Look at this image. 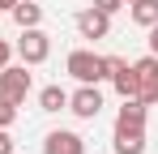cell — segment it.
<instances>
[{
	"label": "cell",
	"instance_id": "cell-7",
	"mask_svg": "<svg viewBox=\"0 0 158 154\" xmlns=\"http://www.w3.org/2000/svg\"><path fill=\"white\" fill-rule=\"evenodd\" d=\"M77 34L81 39H107L111 34V13H103V9H81L77 13Z\"/></svg>",
	"mask_w": 158,
	"mask_h": 154
},
{
	"label": "cell",
	"instance_id": "cell-9",
	"mask_svg": "<svg viewBox=\"0 0 158 154\" xmlns=\"http://www.w3.org/2000/svg\"><path fill=\"white\" fill-rule=\"evenodd\" d=\"M111 81H115V90H120V99H137V69H132L128 60L111 73Z\"/></svg>",
	"mask_w": 158,
	"mask_h": 154
},
{
	"label": "cell",
	"instance_id": "cell-8",
	"mask_svg": "<svg viewBox=\"0 0 158 154\" xmlns=\"http://www.w3.org/2000/svg\"><path fill=\"white\" fill-rule=\"evenodd\" d=\"M43 154H85V141L73 128H56V133L43 137Z\"/></svg>",
	"mask_w": 158,
	"mask_h": 154
},
{
	"label": "cell",
	"instance_id": "cell-11",
	"mask_svg": "<svg viewBox=\"0 0 158 154\" xmlns=\"http://www.w3.org/2000/svg\"><path fill=\"white\" fill-rule=\"evenodd\" d=\"M39 107H43V111H64V107H69V90L43 86V90H39Z\"/></svg>",
	"mask_w": 158,
	"mask_h": 154
},
{
	"label": "cell",
	"instance_id": "cell-14",
	"mask_svg": "<svg viewBox=\"0 0 158 154\" xmlns=\"http://www.w3.org/2000/svg\"><path fill=\"white\" fill-rule=\"evenodd\" d=\"M94 9H103V13H120L124 0H94Z\"/></svg>",
	"mask_w": 158,
	"mask_h": 154
},
{
	"label": "cell",
	"instance_id": "cell-12",
	"mask_svg": "<svg viewBox=\"0 0 158 154\" xmlns=\"http://www.w3.org/2000/svg\"><path fill=\"white\" fill-rule=\"evenodd\" d=\"M132 22L150 30V26L158 22V0H132Z\"/></svg>",
	"mask_w": 158,
	"mask_h": 154
},
{
	"label": "cell",
	"instance_id": "cell-3",
	"mask_svg": "<svg viewBox=\"0 0 158 154\" xmlns=\"http://www.w3.org/2000/svg\"><path fill=\"white\" fill-rule=\"evenodd\" d=\"M30 73H26V64H4L0 69V99H9V103H26L30 94Z\"/></svg>",
	"mask_w": 158,
	"mask_h": 154
},
{
	"label": "cell",
	"instance_id": "cell-18",
	"mask_svg": "<svg viewBox=\"0 0 158 154\" xmlns=\"http://www.w3.org/2000/svg\"><path fill=\"white\" fill-rule=\"evenodd\" d=\"M13 4H17V0H0V13H9V9H13Z\"/></svg>",
	"mask_w": 158,
	"mask_h": 154
},
{
	"label": "cell",
	"instance_id": "cell-15",
	"mask_svg": "<svg viewBox=\"0 0 158 154\" xmlns=\"http://www.w3.org/2000/svg\"><path fill=\"white\" fill-rule=\"evenodd\" d=\"M13 150H17V141L9 137V128H0V154H13Z\"/></svg>",
	"mask_w": 158,
	"mask_h": 154
},
{
	"label": "cell",
	"instance_id": "cell-19",
	"mask_svg": "<svg viewBox=\"0 0 158 154\" xmlns=\"http://www.w3.org/2000/svg\"><path fill=\"white\" fill-rule=\"evenodd\" d=\"M124 4H132V0H124Z\"/></svg>",
	"mask_w": 158,
	"mask_h": 154
},
{
	"label": "cell",
	"instance_id": "cell-16",
	"mask_svg": "<svg viewBox=\"0 0 158 154\" xmlns=\"http://www.w3.org/2000/svg\"><path fill=\"white\" fill-rule=\"evenodd\" d=\"M9 56H13V47H9V43H4V39H0V69H4V64H9Z\"/></svg>",
	"mask_w": 158,
	"mask_h": 154
},
{
	"label": "cell",
	"instance_id": "cell-1",
	"mask_svg": "<svg viewBox=\"0 0 158 154\" xmlns=\"http://www.w3.org/2000/svg\"><path fill=\"white\" fill-rule=\"evenodd\" d=\"M64 69H69V77H77L81 86H98V81H107V60L94 56V51H85V47L69 51Z\"/></svg>",
	"mask_w": 158,
	"mask_h": 154
},
{
	"label": "cell",
	"instance_id": "cell-13",
	"mask_svg": "<svg viewBox=\"0 0 158 154\" xmlns=\"http://www.w3.org/2000/svg\"><path fill=\"white\" fill-rule=\"evenodd\" d=\"M17 120V103H9V99H0V128H9Z\"/></svg>",
	"mask_w": 158,
	"mask_h": 154
},
{
	"label": "cell",
	"instance_id": "cell-2",
	"mask_svg": "<svg viewBox=\"0 0 158 154\" xmlns=\"http://www.w3.org/2000/svg\"><path fill=\"white\" fill-rule=\"evenodd\" d=\"M13 51L22 56V64H43V60L52 56V34H47L43 26H26Z\"/></svg>",
	"mask_w": 158,
	"mask_h": 154
},
{
	"label": "cell",
	"instance_id": "cell-4",
	"mask_svg": "<svg viewBox=\"0 0 158 154\" xmlns=\"http://www.w3.org/2000/svg\"><path fill=\"white\" fill-rule=\"evenodd\" d=\"M132 69H137V99L141 103H158V56L154 51L141 56Z\"/></svg>",
	"mask_w": 158,
	"mask_h": 154
},
{
	"label": "cell",
	"instance_id": "cell-6",
	"mask_svg": "<svg viewBox=\"0 0 158 154\" xmlns=\"http://www.w3.org/2000/svg\"><path fill=\"white\" fill-rule=\"evenodd\" d=\"M69 111H73L77 120H98V111H103L98 86H81L77 94H69Z\"/></svg>",
	"mask_w": 158,
	"mask_h": 154
},
{
	"label": "cell",
	"instance_id": "cell-17",
	"mask_svg": "<svg viewBox=\"0 0 158 154\" xmlns=\"http://www.w3.org/2000/svg\"><path fill=\"white\" fill-rule=\"evenodd\" d=\"M150 51H154V56H158V22L150 26Z\"/></svg>",
	"mask_w": 158,
	"mask_h": 154
},
{
	"label": "cell",
	"instance_id": "cell-5",
	"mask_svg": "<svg viewBox=\"0 0 158 154\" xmlns=\"http://www.w3.org/2000/svg\"><path fill=\"white\" fill-rule=\"evenodd\" d=\"M115 154H145V124H132V120H115Z\"/></svg>",
	"mask_w": 158,
	"mask_h": 154
},
{
	"label": "cell",
	"instance_id": "cell-10",
	"mask_svg": "<svg viewBox=\"0 0 158 154\" xmlns=\"http://www.w3.org/2000/svg\"><path fill=\"white\" fill-rule=\"evenodd\" d=\"M9 13H13V22L22 26V30H26V26H39V22H43V9H39V4H30V0H17Z\"/></svg>",
	"mask_w": 158,
	"mask_h": 154
}]
</instances>
